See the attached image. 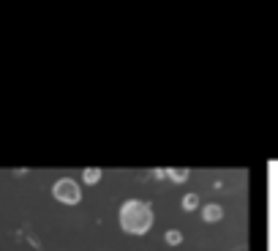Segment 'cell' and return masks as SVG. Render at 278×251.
<instances>
[{"label":"cell","mask_w":278,"mask_h":251,"mask_svg":"<svg viewBox=\"0 0 278 251\" xmlns=\"http://www.w3.org/2000/svg\"><path fill=\"white\" fill-rule=\"evenodd\" d=\"M153 205L142 202V199H125L120 205V230L125 235H147L153 230Z\"/></svg>","instance_id":"cell-1"},{"label":"cell","mask_w":278,"mask_h":251,"mask_svg":"<svg viewBox=\"0 0 278 251\" xmlns=\"http://www.w3.org/2000/svg\"><path fill=\"white\" fill-rule=\"evenodd\" d=\"M52 197L63 205H79L82 202V188H79V183L74 178H60L52 186Z\"/></svg>","instance_id":"cell-2"},{"label":"cell","mask_w":278,"mask_h":251,"mask_svg":"<svg viewBox=\"0 0 278 251\" xmlns=\"http://www.w3.org/2000/svg\"><path fill=\"white\" fill-rule=\"evenodd\" d=\"M202 218H205L208 224H216V221H221V218H224V208H221V205H216V202L205 205V208H202Z\"/></svg>","instance_id":"cell-3"},{"label":"cell","mask_w":278,"mask_h":251,"mask_svg":"<svg viewBox=\"0 0 278 251\" xmlns=\"http://www.w3.org/2000/svg\"><path fill=\"white\" fill-rule=\"evenodd\" d=\"M82 180H85V186H96V183L101 180V169H98V167H87L82 172Z\"/></svg>","instance_id":"cell-4"},{"label":"cell","mask_w":278,"mask_h":251,"mask_svg":"<svg viewBox=\"0 0 278 251\" xmlns=\"http://www.w3.org/2000/svg\"><path fill=\"white\" fill-rule=\"evenodd\" d=\"M164 240H167V246H180L183 243V232L180 230H167Z\"/></svg>","instance_id":"cell-5"},{"label":"cell","mask_w":278,"mask_h":251,"mask_svg":"<svg viewBox=\"0 0 278 251\" xmlns=\"http://www.w3.org/2000/svg\"><path fill=\"white\" fill-rule=\"evenodd\" d=\"M169 180L172 183H186L188 180V169H169Z\"/></svg>","instance_id":"cell-6"},{"label":"cell","mask_w":278,"mask_h":251,"mask_svg":"<svg viewBox=\"0 0 278 251\" xmlns=\"http://www.w3.org/2000/svg\"><path fill=\"white\" fill-rule=\"evenodd\" d=\"M199 208V194H186L183 197V210H196Z\"/></svg>","instance_id":"cell-7"}]
</instances>
